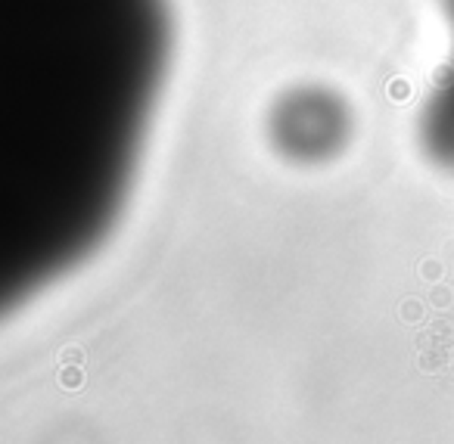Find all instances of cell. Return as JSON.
Here are the masks:
<instances>
[{
	"label": "cell",
	"mask_w": 454,
	"mask_h": 444,
	"mask_svg": "<svg viewBox=\"0 0 454 444\" xmlns=\"http://www.w3.org/2000/svg\"><path fill=\"white\" fill-rule=\"evenodd\" d=\"M442 10H445V16H448V25L454 31V0H442Z\"/></svg>",
	"instance_id": "cell-3"
},
{
	"label": "cell",
	"mask_w": 454,
	"mask_h": 444,
	"mask_svg": "<svg viewBox=\"0 0 454 444\" xmlns=\"http://www.w3.org/2000/svg\"><path fill=\"white\" fill-rule=\"evenodd\" d=\"M420 146L433 165L454 175V66L420 109Z\"/></svg>",
	"instance_id": "cell-2"
},
{
	"label": "cell",
	"mask_w": 454,
	"mask_h": 444,
	"mask_svg": "<svg viewBox=\"0 0 454 444\" xmlns=\"http://www.w3.org/2000/svg\"><path fill=\"white\" fill-rule=\"evenodd\" d=\"M349 109L324 87H296L271 109V140L280 156L302 165L327 162L349 140Z\"/></svg>",
	"instance_id": "cell-1"
}]
</instances>
